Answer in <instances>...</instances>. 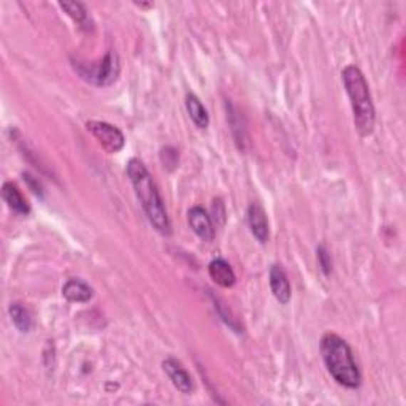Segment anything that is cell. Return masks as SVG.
<instances>
[{
  "instance_id": "1",
  "label": "cell",
  "mask_w": 406,
  "mask_h": 406,
  "mask_svg": "<svg viewBox=\"0 0 406 406\" xmlns=\"http://www.w3.org/2000/svg\"><path fill=\"white\" fill-rule=\"evenodd\" d=\"M127 175L132 186L135 189L137 197L145 209L146 218L152 224V227L162 235H170V219L167 216L164 200L160 197L159 189L154 183L148 169H146L142 160L130 159L127 164Z\"/></svg>"
},
{
  "instance_id": "2",
  "label": "cell",
  "mask_w": 406,
  "mask_h": 406,
  "mask_svg": "<svg viewBox=\"0 0 406 406\" xmlns=\"http://www.w3.org/2000/svg\"><path fill=\"white\" fill-rule=\"evenodd\" d=\"M321 355L328 373L341 386L357 389L362 384V373L348 343L337 333L328 332L321 338Z\"/></svg>"
},
{
  "instance_id": "3",
  "label": "cell",
  "mask_w": 406,
  "mask_h": 406,
  "mask_svg": "<svg viewBox=\"0 0 406 406\" xmlns=\"http://www.w3.org/2000/svg\"><path fill=\"white\" fill-rule=\"evenodd\" d=\"M341 76L349 100H351L357 132H359L362 137L372 135L375 130L376 113L365 76L360 72V68L355 66H348L343 70Z\"/></svg>"
},
{
  "instance_id": "4",
  "label": "cell",
  "mask_w": 406,
  "mask_h": 406,
  "mask_svg": "<svg viewBox=\"0 0 406 406\" xmlns=\"http://www.w3.org/2000/svg\"><path fill=\"white\" fill-rule=\"evenodd\" d=\"M75 70H78L83 80L93 83L95 86H110L119 76V58L115 51H108L107 56L97 64H75Z\"/></svg>"
},
{
  "instance_id": "5",
  "label": "cell",
  "mask_w": 406,
  "mask_h": 406,
  "mask_svg": "<svg viewBox=\"0 0 406 406\" xmlns=\"http://www.w3.org/2000/svg\"><path fill=\"white\" fill-rule=\"evenodd\" d=\"M86 129L88 132H90V135L102 145V148L107 152L115 154L124 148L125 138L123 135V132L119 130L116 125H111L108 123H102V121H89L86 124Z\"/></svg>"
},
{
  "instance_id": "6",
  "label": "cell",
  "mask_w": 406,
  "mask_h": 406,
  "mask_svg": "<svg viewBox=\"0 0 406 406\" xmlns=\"http://www.w3.org/2000/svg\"><path fill=\"white\" fill-rule=\"evenodd\" d=\"M162 368L164 372L167 373V376L170 378V381L173 382V386L177 387L181 394L191 395L192 392L195 390V384L192 381L191 375L186 372V368L181 365V362L173 359V357H169L162 362Z\"/></svg>"
},
{
  "instance_id": "7",
  "label": "cell",
  "mask_w": 406,
  "mask_h": 406,
  "mask_svg": "<svg viewBox=\"0 0 406 406\" xmlns=\"http://www.w3.org/2000/svg\"><path fill=\"white\" fill-rule=\"evenodd\" d=\"M187 222L192 232L203 241H212L214 238V226L209 214L202 207H192L187 212Z\"/></svg>"
},
{
  "instance_id": "8",
  "label": "cell",
  "mask_w": 406,
  "mask_h": 406,
  "mask_svg": "<svg viewBox=\"0 0 406 406\" xmlns=\"http://www.w3.org/2000/svg\"><path fill=\"white\" fill-rule=\"evenodd\" d=\"M248 224L253 235L257 238L259 243L265 244L269 241V219L267 213L259 203H251L248 208Z\"/></svg>"
},
{
  "instance_id": "9",
  "label": "cell",
  "mask_w": 406,
  "mask_h": 406,
  "mask_svg": "<svg viewBox=\"0 0 406 406\" xmlns=\"http://www.w3.org/2000/svg\"><path fill=\"white\" fill-rule=\"evenodd\" d=\"M270 288L273 296L278 300L279 303H289L291 300V283L288 279V275H286V271L283 270L281 265H271L270 269Z\"/></svg>"
},
{
  "instance_id": "10",
  "label": "cell",
  "mask_w": 406,
  "mask_h": 406,
  "mask_svg": "<svg viewBox=\"0 0 406 406\" xmlns=\"http://www.w3.org/2000/svg\"><path fill=\"white\" fill-rule=\"evenodd\" d=\"M208 273L209 278H212L216 284L221 286V288H232L236 281L232 267H230L229 262L224 261V259H214V261L209 262Z\"/></svg>"
},
{
  "instance_id": "11",
  "label": "cell",
  "mask_w": 406,
  "mask_h": 406,
  "mask_svg": "<svg viewBox=\"0 0 406 406\" xmlns=\"http://www.w3.org/2000/svg\"><path fill=\"white\" fill-rule=\"evenodd\" d=\"M62 296H64L68 302L73 303H86L94 296V291L89 284H86L81 279L72 278L64 284L62 288Z\"/></svg>"
},
{
  "instance_id": "12",
  "label": "cell",
  "mask_w": 406,
  "mask_h": 406,
  "mask_svg": "<svg viewBox=\"0 0 406 406\" xmlns=\"http://www.w3.org/2000/svg\"><path fill=\"white\" fill-rule=\"evenodd\" d=\"M2 197H4L6 205H9L15 213L23 214V216L31 213L29 203H27V200L23 197V194H21V191L15 183H5L4 184Z\"/></svg>"
},
{
  "instance_id": "13",
  "label": "cell",
  "mask_w": 406,
  "mask_h": 406,
  "mask_svg": "<svg viewBox=\"0 0 406 406\" xmlns=\"http://www.w3.org/2000/svg\"><path fill=\"white\" fill-rule=\"evenodd\" d=\"M186 110H187L189 116H191V119L194 121V124L197 125L199 129H207L208 127V124H209L208 111L205 107H203V103L199 97L192 93H189L186 95Z\"/></svg>"
},
{
  "instance_id": "14",
  "label": "cell",
  "mask_w": 406,
  "mask_h": 406,
  "mask_svg": "<svg viewBox=\"0 0 406 406\" xmlns=\"http://www.w3.org/2000/svg\"><path fill=\"white\" fill-rule=\"evenodd\" d=\"M13 324L21 333H29L32 330V316L23 303H11L9 308Z\"/></svg>"
},
{
  "instance_id": "15",
  "label": "cell",
  "mask_w": 406,
  "mask_h": 406,
  "mask_svg": "<svg viewBox=\"0 0 406 406\" xmlns=\"http://www.w3.org/2000/svg\"><path fill=\"white\" fill-rule=\"evenodd\" d=\"M59 6L67 13L70 18L75 21V23H78L80 27H86L88 10H86L85 5L80 4V2H61Z\"/></svg>"
},
{
  "instance_id": "16",
  "label": "cell",
  "mask_w": 406,
  "mask_h": 406,
  "mask_svg": "<svg viewBox=\"0 0 406 406\" xmlns=\"http://www.w3.org/2000/svg\"><path fill=\"white\" fill-rule=\"evenodd\" d=\"M318 261L321 265V270L324 271V275H330L332 271V261H330V254L327 253L326 246H321L318 248Z\"/></svg>"
}]
</instances>
